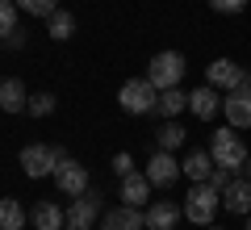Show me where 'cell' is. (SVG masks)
I'll return each mask as SVG.
<instances>
[{"mask_svg": "<svg viewBox=\"0 0 251 230\" xmlns=\"http://www.w3.org/2000/svg\"><path fill=\"white\" fill-rule=\"evenodd\" d=\"M25 113H34V117L54 113V97H50V92H34V97H29V105H25Z\"/></svg>", "mask_w": 251, "mask_h": 230, "instance_id": "25", "label": "cell"}, {"mask_svg": "<svg viewBox=\"0 0 251 230\" xmlns=\"http://www.w3.org/2000/svg\"><path fill=\"white\" fill-rule=\"evenodd\" d=\"M180 163H176V151H155L151 155V163H147V180H151L155 188H168V184H176V176H180Z\"/></svg>", "mask_w": 251, "mask_h": 230, "instance_id": "9", "label": "cell"}, {"mask_svg": "<svg viewBox=\"0 0 251 230\" xmlns=\"http://www.w3.org/2000/svg\"><path fill=\"white\" fill-rule=\"evenodd\" d=\"M222 209H230V213H239V218H247L251 213V180L247 176H234L230 180V188H226L222 193Z\"/></svg>", "mask_w": 251, "mask_h": 230, "instance_id": "13", "label": "cell"}, {"mask_svg": "<svg viewBox=\"0 0 251 230\" xmlns=\"http://www.w3.org/2000/svg\"><path fill=\"white\" fill-rule=\"evenodd\" d=\"M117 105L126 109L130 117H147V113H155V105H159V88H155L151 80H126L122 88H117Z\"/></svg>", "mask_w": 251, "mask_h": 230, "instance_id": "1", "label": "cell"}, {"mask_svg": "<svg viewBox=\"0 0 251 230\" xmlns=\"http://www.w3.org/2000/svg\"><path fill=\"white\" fill-rule=\"evenodd\" d=\"M184 138H188V134H184V126H180L176 117H172V122H163V126H159V134H155L159 151H176V147H180Z\"/></svg>", "mask_w": 251, "mask_h": 230, "instance_id": "22", "label": "cell"}, {"mask_svg": "<svg viewBox=\"0 0 251 230\" xmlns=\"http://www.w3.org/2000/svg\"><path fill=\"white\" fill-rule=\"evenodd\" d=\"M151 180H147V172H130V176H122V205H143V201H151Z\"/></svg>", "mask_w": 251, "mask_h": 230, "instance_id": "14", "label": "cell"}, {"mask_svg": "<svg viewBox=\"0 0 251 230\" xmlns=\"http://www.w3.org/2000/svg\"><path fill=\"white\" fill-rule=\"evenodd\" d=\"M234 176H239V172H230V168H214V172H209V184H214L218 193H226V188H230V180H234Z\"/></svg>", "mask_w": 251, "mask_h": 230, "instance_id": "26", "label": "cell"}, {"mask_svg": "<svg viewBox=\"0 0 251 230\" xmlns=\"http://www.w3.org/2000/svg\"><path fill=\"white\" fill-rule=\"evenodd\" d=\"M29 105V92H25V84L21 80H0V109H4V113H21V109Z\"/></svg>", "mask_w": 251, "mask_h": 230, "instance_id": "16", "label": "cell"}, {"mask_svg": "<svg viewBox=\"0 0 251 230\" xmlns=\"http://www.w3.org/2000/svg\"><path fill=\"white\" fill-rule=\"evenodd\" d=\"M17 29V0H0V42Z\"/></svg>", "mask_w": 251, "mask_h": 230, "instance_id": "23", "label": "cell"}, {"mask_svg": "<svg viewBox=\"0 0 251 230\" xmlns=\"http://www.w3.org/2000/svg\"><path fill=\"white\" fill-rule=\"evenodd\" d=\"M113 172H117V176H130V172H134V159H130L126 151H117V155H113Z\"/></svg>", "mask_w": 251, "mask_h": 230, "instance_id": "28", "label": "cell"}, {"mask_svg": "<svg viewBox=\"0 0 251 230\" xmlns=\"http://www.w3.org/2000/svg\"><path fill=\"white\" fill-rule=\"evenodd\" d=\"M25 226V209L17 197H0V230H21Z\"/></svg>", "mask_w": 251, "mask_h": 230, "instance_id": "20", "label": "cell"}, {"mask_svg": "<svg viewBox=\"0 0 251 230\" xmlns=\"http://www.w3.org/2000/svg\"><path fill=\"white\" fill-rule=\"evenodd\" d=\"M209 9H214V13H243V9H247V0H209Z\"/></svg>", "mask_w": 251, "mask_h": 230, "instance_id": "27", "label": "cell"}, {"mask_svg": "<svg viewBox=\"0 0 251 230\" xmlns=\"http://www.w3.org/2000/svg\"><path fill=\"white\" fill-rule=\"evenodd\" d=\"M100 213H105V209H100V193L88 188L84 197H72V209L63 213V218H67V230H92Z\"/></svg>", "mask_w": 251, "mask_h": 230, "instance_id": "7", "label": "cell"}, {"mask_svg": "<svg viewBox=\"0 0 251 230\" xmlns=\"http://www.w3.org/2000/svg\"><path fill=\"white\" fill-rule=\"evenodd\" d=\"M143 213L134 205H117V209H105L100 213V230H143Z\"/></svg>", "mask_w": 251, "mask_h": 230, "instance_id": "11", "label": "cell"}, {"mask_svg": "<svg viewBox=\"0 0 251 230\" xmlns=\"http://www.w3.org/2000/svg\"><path fill=\"white\" fill-rule=\"evenodd\" d=\"M205 230H222V226H205Z\"/></svg>", "mask_w": 251, "mask_h": 230, "instance_id": "31", "label": "cell"}, {"mask_svg": "<svg viewBox=\"0 0 251 230\" xmlns=\"http://www.w3.org/2000/svg\"><path fill=\"white\" fill-rule=\"evenodd\" d=\"M222 209V193H218L214 184H193V193L184 197V218L197 222L201 230L214 226V213Z\"/></svg>", "mask_w": 251, "mask_h": 230, "instance_id": "3", "label": "cell"}, {"mask_svg": "<svg viewBox=\"0 0 251 230\" xmlns=\"http://www.w3.org/2000/svg\"><path fill=\"white\" fill-rule=\"evenodd\" d=\"M67 155L63 147H46V142H29L25 151H21V172L25 176H34V180H42V176H54V168H59V159Z\"/></svg>", "mask_w": 251, "mask_h": 230, "instance_id": "5", "label": "cell"}, {"mask_svg": "<svg viewBox=\"0 0 251 230\" xmlns=\"http://www.w3.org/2000/svg\"><path fill=\"white\" fill-rule=\"evenodd\" d=\"M184 54L180 51H159L151 63H147V80L155 84L159 92H168V88H180V80H184Z\"/></svg>", "mask_w": 251, "mask_h": 230, "instance_id": "2", "label": "cell"}, {"mask_svg": "<svg viewBox=\"0 0 251 230\" xmlns=\"http://www.w3.org/2000/svg\"><path fill=\"white\" fill-rule=\"evenodd\" d=\"M180 168H184V176H188V180H197V184H209V172H214L218 163H214V155H209V151H193V155H188Z\"/></svg>", "mask_w": 251, "mask_h": 230, "instance_id": "17", "label": "cell"}, {"mask_svg": "<svg viewBox=\"0 0 251 230\" xmlns=\"http://www.w3.org/2000/svg\"><path fill=\"white\" fill-rule=\"evenodd\" d=\"M188 109L201 117V122H209V117L222 109V97H218V88L214 84H205V88H197V92H188Z\"/></svg>", "mask_w": 251, "mask_h": 230, "instance_id": "15", "label": "cell"}, {"mask_svg": "<svg viewBox=\"0 0 251 230\" xmlns=\"http://www.w3.org/2000/svg\"><path fill=\"white\" fill-rule=\"evenodd\" d=\"M209 155H214L218 168H230V172H243V163H247V147H243V138H239V130H234V126L214 130Z\"/></svg>", "mask_w": 251, "mask_h": 230, "instance_id": "4", "label": "cell"}, {"mask_svg": "<svg viewBox=\"0 0 251 230\" xmlns=\"http://www.w3.org/2000/svg\"><path fill=\"white\" fill-rule=\"evenodd\" d=\"M247 230H251V213H247Z\"/></svg>", "mask_w": 251, "mask_h": 230, "instance_id": "30", "label": "cell"}, {"mask_svg": "<svg viewBox=\"0 0 251 230\" xmlns=\"http://www.w3.org/2000/svg\"><path fill=\"white\" fill-rule=\"evenodd\" d=\"M54 184H59V193H67V197H84L92 188V180H88V168H84L80 159L63 155L59 168H54Z\"/></svg>", "mask_w": 251, "mask_h": 230, "instance_id": "6", "label": "cell"}, {"mask_svg": "<svg viewBox=\"0 0 251 230\" xmlns=\"http://www.w3.org/2000/svg\"><path fill=\"white\" fill-rule=\"evenodd\" d=\"M184 109H188V92H180V88H168V92H159V105H155V113H159L163 122L180 117Z\"/></svg>", "mask_w": 251, "mask_h": 230, "instance_id": "19", "label": "cell"}, {"mask_svg": "<svg viewBox=\"0 0 251 230\" xmlns=\"http://www.w3.org/2000/svg\"><path fill=\"white\" fill-rule=\"evenodd\" d=\"M209 84L214 88H243V84H251V76L234 59H214L209 63Z\"/></svg>", "mask_w": 251, "mask_h": 230, "instance_id": "10", "label": "cell"}, {"mask_svg": "<svg viewBox=\"0 0 251 230\" xmlns=\"http://www.w3.org/2000/svg\"><path fill=\"white\" fill-rule=\"evenodd\" d=\"M243 176H247V180H251V155H247V163H243Z\"/></svg>", "mask_w": 251, "mask_h": 230, "instance_id": "29", "label": "cell"}, {"mask_svg": "<svg viewBox=\"0 0 251 230\" xmlns=\"http://www.w3.org/2000/svg\"><path fill=\"white\" fill-rule=\"evenodd\" d=\"M222 113L234 130H251V84L243 88H230V97L222 101Z\"/></svg>", "mask_w": 251, "mask_h": 230, "instance_id": "8", "label": "cell"}, {"mask_svg": "<svg viewBox=\"0 0 251 230\" xmlns=\"http://www.w3.org/2000/svg\"><path fill=\"white\" fill-rule=\"evenodd\" d=\"M46 34L54 38V42H67V38L75 34V17L67 9H59V13H50V17H46Z\"/></svg>", "mask_w": 251, "mask_h": 230, "instance_id": "21", "label": "cell"}, {"mask_svg": "<svg viewBox=\"0 0 251 230\" xmlns=\"http://www.w3.org/2000/svg\"><path fill=\"white\" fill-rule=\"evenodd\" d=\"M17 9L29 17H50V13H59V0H17Z\"/></svg>", "mask_w": 251, "mask_h": 230, "instance_id": "24", "label": "cell"}, {"mask_svg": "<svg viewBox=\"0 0 251 230\" xmlns=\"http://www.w3.org/2000/svg\"><path fill=\"white\" fill-rule=\"evenodd\" d=\"M180 213L184 209H176V201H151L147 213H143V222H147V230H176Z\"/></svg>", "mask_w": 251, "mask_h": 230, "instance_id": "12", "label": "cell"}, {"mask_svg": "<svg viewBox=\"0 0 251 230\" xmlns=\"http://www.w3.org/2000/svg\"><path fill=\"white\" fill-rule=\"evenodd\" d=\"M29 222H34L38 230H63V226H67V218H63V209L54 201H38L34 213H29Z\"/></svg>", "mask_w": 251, "mask_h": 230, "instance_id": "18", "label": "cell"}]
</instances>
